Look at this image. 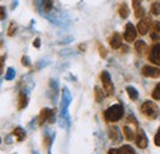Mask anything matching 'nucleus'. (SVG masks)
I'll return each mask as SVG.
<instances>
[{
    "label": "nucleus",
    "instance_id": "4be33fe9",
    "mask_svg": "<svg viewBox=\"0 0 160 154\" xmlns=\"http://www.w3.org/2000/svg\"><path fill=\"white\" fill-rule=\"evenodd\" d=\"M16 30H18V25L15 22H11L10 26H9V28H8V36L12 37L16 33Z\"/></svg>",
    "mask_w": 160,
    "mask_h": 154
},
{
    "label": "nucleus",
    "instance_id": "cd10ccee",
    "mask_svg": "<svg viewBox=\"0 0 160 154\" xmlns=\"http://www.w3.org/2000/svg\"><path fill=\"white\" fill-rule=\"evenodd\" d=\"M99 52H100L101 57H106V56H107V51H106V48L102 47V46H99Z\"/></svg>",
    "mask_w": 160,
    "mask_h": 154
},
{
    "label": "nucleus",
    "instance_id": "2eb2a0df",
    "mask_svg": "<svg viewBox=\"0 0 160 154\" xmlns=\"http://www.w3.org/2000/svg\"><path fill=\"white\" fill-rule=\"evenodd\" d=\"M123 135H124V138L127 141H133L136 138L134 136V132L132 131V128H129L128 126H123Z\"/></svg>",
    "mask_w": 160,
    "mask_h": 154
},
{
    "label": "nucleus",
    "instance_id": "7ed1b4c3",
    "mask_svg": "<svg viewBox=\"0 0 160 154\" xmlns=\"http://www.w3.org/2000/svg\"><path fill=\"white\" fill-rule=\"evenodd\" d=\"M101 81H102V86H103V91L106 95L111 96L113 94V84L111 81V77L108 74V72H102L101 73Z\"/></svg>",
    "mask_w": 160,
    "mask_h": 154
},
{
    "label": "nucleus",
    "instance_id": "a878e982",
    "mask_svg": "<svg viewBox=\"0 0 160 154\" xmlns=\"http://www.w3.org/2000/svg\"><path fill=\"white\" fill-rule=\"evenodd\" d=\"M15 77V70L12 69V68H9L8 69V73H6V75H5V79L6 80H12Z\"/></svg>",
    "mask_w": 160,
    "mask_h": 154
},
{
    "label": "nucleus",
    "instance_id": "2f4dec72",
    "mask_svg": "<svg viewBox=\"0 0 160 154\" xmlns=\"http://www.w3.org/2000/svg\"><path fill=\"white\" fill-rule=\"evenodd\" d=\"M4 56H0V74H1V69H2V64H4Z\"/></svg>",
    "mask_w": 160,
    "mask_h": 154
},
{
    "label": "nucleus",
    "instance_id": "f3484780",
    "mask_svg": "<svg viewBox=\"0 0 160 154\" xmlns=\"http://www.w3.org/2000/svg\"><path fill=\"white\" fill-rule=\"evenodd\" d=\"M12 135L18 138V141H23V139H25V137H26V132L23 131V128H21V127H16V128L14 130Z\"/></svg>",
    "mask_w": 160,
    "mask_h": 154
},
{
    "label": "nucleus",
    "instance_id": "72a5a7b5",
    "mask_svg": "<svg viewBox=\"0 0 160 154\" xmlns=\"http://www.w3.org/2000/svg\"><path fill=\"white\" fill-rule=\"evenodd\" d=\"M0 142H1V139H0Z\"/></svg>",
    "mask_w": 160,
    "mask_h": 154
},
{
    "label": "nucleus",
    "instance_id": "f03ea898",
    "mask_svg": "<svg viewBox=\"0 0 160 154\" xmlns=\"http://www.w3.org/2000/svg\"><path fill=\"white\" fill-rule=\"evenodd\" d=\"M103 115H105L106 121H108V122H117V121H120L121 118H122V116H123V107L120 104L112 105V106H110L105 111Z\"/></svg>",
    "mask_w": 160,
    "mask_h": 154
},
{
    "label": "nucleus",
    "instance_id": "39448f33",
    "mask_svg": "<svg viewBox=\"0 0 160 154\" xmlns=\"http://www.w3.org/2000/svg\"><path fill=\"white\" fill-rule=\"evenodd\" d=\"M137 38V31H136V27L128 22L126 25V30H124V39L127 42H133L134 39Z\"/></svg>",
    "mask_w": 160,
    "mask_h": 154
},
{
    "label": "nucleus",
    "instance_id": "0eeeda50",
    "mask_svg": "<svg viewBox=\"0 0 160 154\" xmlns=\"http://www.w3.org/2000/svg\"><path fill=\"white\" fill-rule=\"evenodd\" d=\"M149 60L155 65H160V44L153 46L149 52Z\"/></svg>",
    "mask_w": 160,
    "mask_h": 154
},
{
    "label": "nucleus",
    "instance_id": "6e6552de",
    "mask_svg": "<svg viewBox=\"0 0 160 154\" xmlns=\"http://www.w3.org/2000/svg\"><path fill=\"white\" fill-rule=\"evenodd\" d=\"M136 143H137V146L142 148V149H144V148H147V146H148V139H147V136L145 133L142 131V130H138V133L136 136Z\"/></svg>",
    "mask_w": 160,
    "mask_h": 154
},
{
    "label": "nucleus",
    "instance_id": "20e7f679",
    "mask_svg": "<svg viewBox=\"0 0 160 154\" xmlns=\"http://www.w3.org/2000/svg\"><path fill=\"white\" fill-rule=\"evenodd\" d=\"M142 74L144 77H148V78H159L160 69L157 68V67H152V65H144L142 68Z\"/></svg>",
    "mask_w": 160,
    "mask_h": 154
},
{
    "label": "nucleus",
    "instance_id": "393cba45",
    "mask_svg": "<svg viewBox=\"0 0 160 154\" xmlns=\"http://www.w3.org/2000/svg\"><path fill=\"white\" fill-rule=\"evenodd\" d=\"M152 97H153L154 100H160V83L155 86V89L153 90V93H152Z\"/></svg>",
    "mask_w": 160,
    "mask_h": 154
},
{
    "label": "nucleus",
    "instance_id": "9d476101",
    "mask_svg": "<svg viewBox=\"0 0 160 154\" xmlns=\"http://www.w3.org/2000/svg\"><path fill=\"white\" fill-rule=\"evenodd\" d=\"M52 117H53V111H52L51 109H43L40 114L38 123H40V125H43L46 121H49Z\"/></svg>",
    "mask_w": 160,
    "mask_h": 154
},
{
    "label": "nucleus",
    "instance_id": "a211bd4d",
    "mask_svg": "<svg viewBox=\"0 0 160 154\" xmlns=\"http://www.w3.org/2000/svg\"><path fill=\"white\" fill-rule=\"evenodd\" d=\"M127 94H128V96L131 100H133V101H136L138 96H139V94H138V91L133 88V86H127Z\"/></svg>",
    "mask_w": 160,
    "mask_h": 154
},
{
    "label": "nucleus",
    "instance_id": "b1692460",
    "mask_svg": "<svg viewBox=\"0 0 160 154\" xmlns=\"http://www.w3.org/2000/svg\"><path fill=\"white\" fill-rule=\"evenodd\" d=\"M121 154H134V151L131 146H123L121 147Z\"/></svg>",
    "mask_w": 160,
    "mask_h": 154
},
{
    "label": "nucleus",
    "instance_id": "ddd939ff",
    "mask_svg": "<svg viewBox=\"0 0 160 154\" xmlns=\"http://www.w3.org/2000/svg\"><path fill=\"white\" fill-rule=\"evenodd\" d=\"M134 48H136V52L138 53V54H144L145 52H147V49H148V47H147V44L143 42V41H137L136 42V44H134Z\"/></svg>",
    "mask_w": 160,
    "mask_h": 154
},
{
    "label": "nucleus",
    "instance_id": "1a4fd4ad",
    "mask_svg": "<svg viewBox=\"0 0 160 154\" xmlns=\"http://www.w3.org/2000/svg\"><path fill=\"white\" fill-rule=\"evenodd\" d=\"M140 4H142V0H132V6H133V10H134V16L137 19L144 18V9L140 6Z\"/></svg>",
    "mask_w": 160,
    "mask_h": 154
},
{
    "label": "nucleus",
    "instance_id": "4468645a",
    "mask_svg": "<svg viewBox=\"0 0 160 154\" xmlns=\"http://www.w3.org/2000/svg\"><path fill=\"white\" fill-rule=\"evenodd\" d=\"M118 13H120V16L122 19H127L128 15H129V9H128V5L126 3H122L118 8Z\"/></svg>",
    "mask_w": 160,
    "mask_h": 154
},
{
    "label": "nucleus",
    "instance_id": "412c9836",
    "mask_svg": "<svg viewBox=\"0 0 160 154\" xmlns=\"http://www.w3.org/2000/svg\"><path fill=\"white\" fill-rule=\"evenodd\" d=\"M150 11H152V14L155 15V16L160 15V3H154V4H152Z\"/></svg>",
    "mask_w": 160,
    "mask_h": 154
},
{
    "label": "nucleus",
    "instance_id": "c85d7f7f",
    "mask_svg": "<svg viewBox=\"0 0 160 154\" xmlns=\"http://www.w3.org/2000/svg\"><path fill=\"white\" fill-rule=\"evenodd\" d=\"M5 19V8L4 6H0V20Z\"/></svg>",
    "mask_w": 160,
    "mask_h": 154
},
{
    "label": "nucleus",
    "instance_id": "aec40b11",
    "mask_svg": "<svg viewBox=\"0 0 160 154\" xmlns=\"http://www.w3.org/2000/svg\"><path fill=\"white\" fill-rule=\"evenodd\" d=\"M110 138H111L113 142H118V141H120V135H118V131H117L116 127L110 128Z\"/></svg>",
    "mask_w": 160,
    "mask_h": 154
},
{
    "label": "nucleus",
    "instance_id": "bb28decb",
    "mask_svg": "<svg viewBox=\"0 0 160 154\" xmlns=\"http://www.w3.org/2000/svg\"><path fill=\"white\" fill-rule=\"evenodd\" d=\"M154 142H155V144L158 147H160V127L159 130H158V132H157V135H155V137H154Z\"/></svg>",
    "mask_w": 160,
    "mask_h": 154
},
{
    "label": "nucleus",
    "instance_id": "5701e85b",
    "mask_svg": "<svg viewBox=\"0 0 160 154\" xmlns=\"http://www.w3.org/2000/svg\"><path fill=\"white\" fill-rule=\"evenodd\" d=\"M53 8V0H43V9L44 11H51Z\"/></svg>",
    "mask_w": 160,
    "mask_h": 154
},
{
    "label": "nucleus",
    "instance_id": "9b49d317",
    "mask_svg": "<svg viewBox=\"0 0 160 154\" xmlns=\"http://www.w3.org/2000/svg\"><path fill=\"white\" fill-rule=\"evenodd\" d=\"M110 46L113 49H118L121 46H122V37H121L120 33L116 32V33L112 35V37L110 38Z\"/></svg>",
    "mask_w": 160,
    "mask_h": 154
},
{
    "label": "nucleus",
    "instance_id": "f8f14e48",
    "mask_svg": "<svg viewBox=\"0 0 160 154\" xmlns=\"http://www.w3.org/2000/svg\"><path fill=\"white\" fill-rule=\"evenodd\" d=\"M150 37L153 41H159L160 39V22L155 21L152 23V33Z\"/></svg>",
    "mask_w": 160,
    "mask_h": 154
},
{
    "label": "nucleus",
    "instance_id": "7c9ffc66",
    "mask_svg": "<svg viewBox=\"0 0 160 154\" xmlns=\"http://www.w3.org/2000/svg\"><path fill=\"white\" fill-rule=\"evenodd\" d=\"M107 154H121V151L120 149H110Z\"/></svg>",
    "mask_w": 160,
    "mask_h": 154
},
{
    "label": "nucleus",
    "instance_id": "6ab92c4d",
    "mask_svg": "<svg viewBox=\"0 0 160 154\" xmlns=\"http://www.w3.org/2000/svg\"><path fill=\"white\" fill-rule=\"evenodd\" d=\"M95 100L98 101V102H101L102 101V99L105 96V93H103V90L99 88V86H95Z\"/></svg>",
    "mask_w": 160,
    "mask_h": 154
},
{
    "label": "nucleus",
    "instance_id": "423d86ee",
    "mask_svg": "<svg viewBox=\"0 0 160 154\" xmlns=\"http://www.w3.org/2000/svg\"><path fill=\"white\" fill-rule=\"evenodd\" d=\"M152 26V20L150 18H142L139 22H138V26H137V30L140 35H145L148 33L149 28Z\"/></svg>",
    "mask_w": 160,
    "mask_h": 154
},
{
    "label": "nucleus",
    "instance_id": "c756f323",
    "mask_svg": "<svg viewBox=\"0 0 160 154\" xmlns=\"http://www.w3.org/2000/svg\"><path fill=\"white\" fill-rule=\"evenodd\" d=\"M21 63H22L23 65H26V67H28V65H30V60H28V58H27V57H22Z\"/></svg>",
    "mask_w": 160,
    "mask_h": 154
},
{
    "label": "nucleus",
    "instance_id": "f257e3e1",
    "mask_svg": "<svg viewBox=\"0 0 160 154\" xmlns=\"http://www.w3.org/2000/svg\"><path fill=\"white\" fill-rule=\"evenodd\" d=\"M140 111H142L143 115L145 116V117H148L149 120H155V118H158L160 115L159 106H158L155 102H153V101H147V102H144V104L142 105V107H140Z\"/></svg>",
    "mask_w": 160,
    "mask_h": 154
},
{
    "label": "nucleus",
    "instance_id": "473e14b6",
    "mask_svg": "<svg viewBox=\"0 0 160 154\" xmlns=\"http://www.w3.org/2000/svg\"><path fill=\"white\" fill-rule=\"evenodd\" d=\"M40 44H41L40 38H36V39H35V42H33V46H35V47H37V48H38V47H40Z\"/></svg>",
    "mask_w": 160,
    "mask_h": 154
},
{
    "label": "nucleus",
    "instance_id": "dca6fc26",
    "mask_svg": "<svg viewBox=\"0 0 160 154\" xmlns=\"http://www.w3.org/2000/svg\"><path fill=\"white\" fill-rule=\"evenodd\" d=\"M27 95L25 94V93H20V95H19V104H18V109L19 110H22V109H25L26 107V105H27Z\"/></svg>",
    "mask_w": 160,
    "mask_h": 154
}]
</instances>
